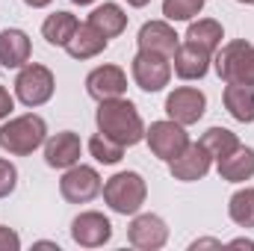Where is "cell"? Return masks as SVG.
I'll return each instance as SVG.
<instances>
[{
    "mask_svg": "<svg viewBox=\"0 0 254 251\" xmlns=\"http://www.w3.org/2000/svg\"><path fill=\"white\" fill-rule=\"evenodd\" d=\"M98 130L104 136H110L113 142L125 145V148L145 139V125H142L136 107L125 98L101 101V107H98Z\"/></svg>",
    "mask_w": 254,
    "mask_h": 251,
    "instance_id": "6da1fadb",
    "label": "cell"
},
{
    "mask_svg": "<svg viewBox=\"0 0 254 251\" xmlns=\"http://www.w3.org/2000/svg\"><path fill=\"white\" fill-rule=\"evenodd\" d=\"M48 136V125L42 116H18L12 122L0 127V148L6 154H15V157H27L33 154Z\"/></svg>",
    "mask_w": 254,
    "mask_h": 251,
    "instance_id": "7a4b0ae2",
    "label": "cell"
},
{
    "mask_svg": "<svg viewBox=\"0 0 254 251\" xmlns=\"http://www.w3.org/2000/svg\"><path fill=\"white\" fill-rule=\"evenodd\" d=\"M145 195H148L145 181L136 172H119L104 184V201L110 204L113 213H122V216H133L145 204Z\"/></svg>",
    "mask_w": 254,
    "mask_h": 251,
    "instance_id": "3957f363",
    "label": "cell"
},
{
    "mask_svg": "<svg viewBox=\"0 0 254 251\" xmlns=\"http://www.w3.org/2000/svg\"><path fill=\"white\" fill-rule=\"evenodd\" d=\"M216 71L225 83H246L254 86V45L237 39L216 54Z\"/></svg>",
    "mask_w": 254,
    "mask_h": 251,
    "instance_id": "277c9868",
    "label": "cell"
},
{
    "mask_svg": "<svg viewBox=\"0 0 254 251\" xmlns=\"http://www.w3.org/2000/svg\"><path fill=\"white\" fill-rule=\"evenodd\" d=\"M15 95L24 107H42L54 95V74L45 65H24L18 80H15Z\"/></svg>",
    "mask_w": 254,
    "mask_h": 251,
    "instance_id": "5b68a950",
    "label": "cell"
},
{
    "mask_svg": "<svg viewBox=\"0 0 254 251\" xmlns=\"http://www.w3.org/2000/svg\"><path fill=\"white\" fill-rule=\"evenodd\" d=\"M101 189H104L101 187V175L92 166H77L74 163L60 181V192L71 204H89L92 198L101 195Z\"/></svg>",
    "mask_w": 254,
    "mask_h": 251,
    "instance_id": "8992f818",
    "label": "cell"
},
{
    "mask_svg": "<svg viewBox=\"0 0 254 251\" xmlns=\"http://www.w3.org/2000/svg\"><path fill=\"white\" fill-rule=\"evenodd\" d=\"M145 139H148L154 157H160L166 163L175 160L178 154H184V148L190 145L187 130H184V125H178V122H154V125L145 130Z\"/></svg>",
    "mask_w": 254,
    "mask_h": 251,
    "instance_id": "52a82bcc",
    "label": "cell"
},
{
    "mask_svg": "<svg viewBox=\"0 0 254 251\" xmlns=\"http://www.w3.org/2000/svg\"><path fill=\"white\" fill-rule=\"evenodd\" d=\"M133 80L145 92H160L172 80L169 57H160V54H151V51H139L133 57Z\"/></svg>",
    "mask_w": 254,
    "mask_h": 251,
    "instance_id": "ba28073f",
    "label": "cell"
},
{
    "mask_svg": "<svg viewBox=\"0 0 254 251\" xmlns=\"http://www.w3.org/2000/svg\"><path fill=\"white\" fill-rule=\"evenodd\" d=\"M204 110H207V98H204V92L190 89V86L175 89V92L166 98V113H169V119L178 122V125H184V127L195 125V122L204 116Z\"/></svg>",
    "mask_w": 254,
    "mask_h": 251,
    "instance_id": "9c48e42d",
    "label": "cell"
},
{
    "mask_svg": "<svg viewBox=\"0 0 254 251\" xmlns=\"http://www.w3.org/2000/svg\"><path fill=\"white\" fill-rule=\"evenodd\" d=\"M71 237L77 246L83 249H98L104 243H110L113 237V225L104 213H80L74 222H71Z\"/></svg>",
    "mask_w": 254,
    "mask_h": 251,
    "instance_id": "30bf717a",
    "label": "cell"
},
{
    "mask_svg": "<svg viewBox=\"0 0 254 251\" xmlns=\"http://www.w3.org/2000/svg\"><path fill=\"white\" fill-rule=\"evenodd\" d=\"M210 151L201 145V142H195V145H187L184 148V154H178L175 160H169V172H172V178L175 181H201L207 172H210Z\"/></svg>",
    "mask_w": 254,
    "mask_h": 251,
    "instance_id": "8fae6325",
    "label": "cell"
},
{
    "mask_svg": "<svg viewBox=\"0 0 254 251\" xmlns=\"http://www.w3.org/2000/svg\"><path fill=\"white\" fill-rule=\"evenodd\" d=\"M127 240L136 246V249H145V251H154V249H163L166 240H169V228L160 216L154 213H145V216H136L130 231H127Z\"/></svg>",
    "mask_w": 254,
    "mask_h": 251,
    "instance_id": "7c38bea8",
    "label": "cell"
},
{
    "mask_svg": "<svg viewBox=\"0 0 254 251\" xmlns=\"http://www.w3.org/2000/svg\"><path fill=\"white\" fill-rule=\"evenodd\" d=\"M127 89V77L119 65H101L86 77V92L95 101H110V98H122Z\"/></svg>",
    "mask_w": 254,
    "mask_h": 251,
    "instance_id": "4fadbf2b",
    "label": "cell"
},
{
    "mask_svg": "<svg viewBox=\"0 0 254 251\" xmlns=\"http://www.w3.org/2000/svg\"><path fill=\"white\" fill-rule=\"evenodd\" d=\"M210 57L213 54L207 48H201L195 42H184V45H178L172 60H175V71L181 80H201L210 68Z\"/></svg>",
    "mask_w": 254,
    "mask_h": 251,
    "instance_id": "5bb4252c",
    "label": "cell"
},
{
    "mask_svg": "<svg viewBox=\"0 0 254 251\" xmlns=\"http://www.w3.org/2000/svg\"><path fill=\"white\" fill-rule=\"evenodd\" d=\"M139 51H151L160 57H175L178 51V33L166 24V21H148L139 30Z\"/></svg>",
    "mask_w": 254,
    "mask_h": 251,
    "instance_id": "9a60e30c",
    "label": "cell"
},
{
    "mask_svg": "<svg viewBox=\"0 0 254 251\" xmlns=\"http://www.w3.org/2000/svg\"><path fill=\"white\" fill-rule=\"evenodd\" d=\"M45 160H48L51 169H71L80 160V136L71 133V130L54 133L45 142Z\"/></svg>",
    "mask_w": 254,
    "mask_h": 251,
    "instance_id": "2e32d148",
    "label": "cell"
},
{
    "mask_svg": "<svg viewBox=\"0 0 254 251\" xmlns=\"http://www.w3.org/2000/svg\"><path fill=\"white\" fill-rule=\"evenodd\" d=\"M107 36L104 33H98L92 24H80L77 30H74V36L68 39V45H65V51L74 57V60H92V57H98L104 48H107Z\"/></svg>",
    "mask_w": 254,
    "mask_h": 251,
    "instance_id": "e0dca14e",
    "label": "cell"
},
{
    "mask_svg": "<svg viewBox=\"0 0 254 251\" xmlns=\"http://www.w3.org/2000/svg\"><path fill=\"white\" fill-rule=\"evenodd\" d=\"M254 175V151L246 145H237L228 157L219 160V178L231 184H243Z\"/></svg>",
    "mask_w": 254,
    "mask_h": 251,
    "instance_id": "ac0fdd59",
    "label": "cell"
},
{
    "mask_svg": "<svg viewBox=\"0 0 254 251\" xmlns=\"http://www.w3.org/2000/svg\"><path fill=\"white\" fill-rule=\"evenodd\" d=\"M225 110H228L237 122H243V125L254 122V86L228 83V86H225Z\"/></svg>",
    "mask_w": 254,
    "mask_h": 251,
    "instance_id": "d6986e66",
    "label": "cell"
},
{
    "mask_svg": "<svg viewBox=\"0 0 254 251\" xmlns=\"http://www.w3.org/2000/svg\"><path fill=\"white\" fill-rule=\"evenodd\" d=\"M0 63L3 68H21L30 63V39L21 30H3L0 33Z\"/></svg>",
    "mask_w": 254,
    "mask_h": 251,
    "instance_id": "ffe728a7",
    "label": "cell"
},
{
    "mask_svg": "<svg viewBox=\"0 0 254 251\" xmlns=\"http://www.w3.org/2000/svg\"><path fill=\"white\" fill-rule=\"evenodd\" d=\"M89 24L98 30V33H104L107 39H116V36H122L127 27V15L122 6H116V3H104V6H98L92 15H89Z\"/></svg>",
    "mask_w": 254,
    "mask_h": 251,
    "instance_id": "44dd1931",
    "label": "cell"
},
{
    "mask_svg": "<svg viewBox=\"0 0 254 251\" xmlns=\"http://www.w3.org/2000/svg\"><path fill=\"white\" fill-rule=\"evenodd\" d=\"M80 27V21L71 15V12H54L45 24H42V36L51 42V45H57V48H65L68 45V39L74 36V30Z\"/></svg>",
    "mask_w": 254,
    "mask_h": 251,
    "instance_id": "7402d4cb",
    "label": "cell"
},
{
    "mask_svg": "<svg viewBox=\"0 0 254 251\" xmlns=\"http://www.w3.org/2000/svg\"><path fill=\"white\" fill-rule=\"evenodd\" d=\"M187 42H195V45H201V48H207L213 54L222 45V24L213 21V18L195 21V24H190V30H187Z\"/></svg>",
    "mask_w": 254,
    "mask_h": 251,
    "instance_id": "603a6c76",
    "label": "cell"
},
{
    "mask_svg": "<svg viewBox=\"0 0 254 251\" xmlns=\"http://www.w3.org/2000/svg\"><path fill=\"white\" fill-rule=\"evenodd\" d=\"M201 145L210 151V157L222 160V157H228V154L240 145V139H237V133H231L228 127H210V130L201 136Z\"/></svg>",
    "mask_w": 254,
    "mask_h": 251,
    "instance_id": "cb8c5ba5",
    "label": "cell"
},
{
    "mask_svg": "<svg viewBox=\"0 0 254 251\" xmlns=\"http://www.w3.org/2000/svg\"><path fill=\"white\" fill-rule=\"evenodd\" d=\"M228 213H231V219L240 228H254V189L234 192L231 195V204H228Z\"/></svg>",
    "mask_w": 254,
    "mask_h": 251,
    "instance_id": "d4e9b609",
    "label": "cell"
},
{
    "mask_svg": "<svg viewBox=\"0 0 254 251\" xmlns=\"http://www.w3.org/2000/svg\"><path fill=\"white\" fill-rule=\"evenodd\" d=\"M89 151H92V157H95L98 163H104V166H116V163L125 157V145L113 142V139L104 136V133H95V136L89 139Z\"/></svg>",
    "mask_w": 254,
    "mask_h": 251,
    "instance_id": "484cf974",
    "label": "cell"
},
{
    "mask_svg": "<svg viewBox=\"0 0 254 251\" xmlns=\"http://www.w3.org/2000/svg\"><path fill=\"white\" fill-rule=\"evenodd\" d=\"M204 0H163V15L169 21H192L195 15H201Z\"/></svg>",
    "mask_w": 254,
    "mask_h": 251,
    "instance_id": "4316f807",
    "label": "cell"
},
{
    "mask_svg": "<svg viewBox=\"0 0 254 251\" xmlns=\"http://www.w3.org/2000/svg\"><path fill=\"white\" fill-rule=\"evenodd\" d=\"M18 184V172L9 160H0V198H6L12 189Z\"/></svg>",
    "mask_w": 254,
    "mask_h": 251,
    "instance_id": "83f0119b",
    "label": "cell"
},
{
    "mask_svg": "<svg viewBox=\"0 0 254 251\" xmlns=\"http://www.w3.org/2000/svg\"><path fill=\"white\" fill-rule=\"evenodd\" d=\"M18 249H21V237L12 228L0 225V251H18Z\"/></svg>",
    "mask_w": 254,
    "mask_h": 251,
    "instance_id": "f1b7e54d",
    "label": "cell"
},
{
    "mask_svg": "<svg viewBox=\"0 0 254 251\" xmlns=\"http://www.w3.org/2000/svg\"><path fill=\"white\" fill-rule=\"evenodd\" d=\"M12 107H15V104H12V95L0 86V119H6V116L12 113Z\"/></svg>",
    "mask_w": 254,
    "mask_h": 251,
    "instance_id": "f546056e",
    "label": "cell"
},
{
    "mask_svg": "<svg viewBox=\"0 0 254 251\" xmlns=\"http://www.w3.org/2000/svg\"><path fill=\"white\" fill-rule=\"evenodd\" d=\"M231 246H237V249H249V251H254V243H252V240H234Z\"/></svg>",
    "mask_w": 254,
    "mask_h": 251,
    "instance_id": "4dcf8cb0",
    "label": "cell"
},
{
    "mask_svg": "<svg viewBox=\"0 0 254 251\" xmlns=\"http://www.w3.org/2000/svg\"><path fill=\"white\" fill-rule=\"evenodd\" d=\"M24 3H27V6H33V9H42V6H48L51 0H24Z\"/></svg>",
    "mask_w": 254,
    "mask_h": 251,
    "instance_id": "1f68e13d",
    "label": "cell"
},
{
    "mask_svg": "<svg viewBox=\"0 0 254 251\" xmlns=\"http://www.w3.org/2000/svg\"><path fill=\"white\" fill-rule=\"evenodd\" d=\"M127 3H130V6H136V9H139V6H148V3H151V0H127Z\"/></svg>",
    "mask_w": 254,
    "mask_h": 251,
    "instance_id": "d6a6232c",
    "label": "cell"
},
{
    "mask_svg": "<svg viewBox=\"0 0 254 251\" xmlns=\"http://www.w3.org/2000/svg\"><path fill=\"white\" fill-rule=\"evenodd\" d=\"M71 3H80V6H89V3H95V0H71Z\"/></svg>",
    "mask_w": 254,
    "mask_h": 251,
    "instance_id": "836d02e7",
    "label": "cell"
},
{
    "mask_svg": "<svg viewBox=\"0 0 254 251\" xmlns=\"http://www.w3.org/2000/svg\"><path fill=\"white\" fill-rule=\"evenodd\" d=\"M240 3H249V6H254V0H240Z\"/></svg>",
    "mask_w": 254,
    "mask_h": 251,
    "instance_id": "e575fe53",
    "label": "cell"
}]
</instances>
